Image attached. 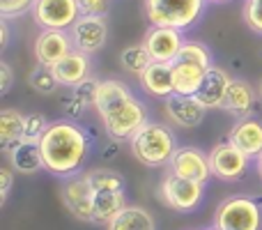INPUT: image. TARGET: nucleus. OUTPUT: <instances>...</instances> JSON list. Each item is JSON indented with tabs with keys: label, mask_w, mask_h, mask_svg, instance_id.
I'll return each mask as SVG.
<instances>
[{
	"label": "nucleus",
	"mask_w": 262,
	"mask_h": 230,
	"mask_svg": "<svg viewBox=\"0 0 262 230\" xmlns=\"http://www.w3.org/2000/svg\"><path fill=\"white\" fill-rule=\"evenodd\" d=\"M39 148L46 173L67 180L83 171L92 152V136L76 120H55L39 138Z\"/></svg>",
	"instance_id": "obj_1"
},
{
	"label": "nucleus",
	"mask_w": 262,
	"mask_h": 230,
	"mask_svg": "<svg viewBox=\"0 0 262 230\" xmlns=\"http://www.w3.org/2000/svg\"><path fill=\"white\" fill-rule=\"evenodd\" d=\"M95 111L104 122L108 138L115 140V143L131 140L136 131L147 122L145 104L140 99H136L134 92L122 81H115V78L101 81Z\"/></svg>",
	"instance_id": "obj_2"
},
{
	"label": "nucleus",
	"mask_w": 262,
	"mask_h": 230,
	"mask_svg": "<svg viewBox=\"0 0 262 230\" xmlns=\"http://www.w3.org/2000/svg\"><path fill=\"white\" fill-rule=\"evenodd\" d=\"M129 145H131V154L147 168L168 166L177 150L175 134L166 124L152 120H147L136 131L134 138L129 140Z\"/></svg>",
	"instance_id": "obj_3"
},
{
	"label": "nucleus",
	"mask_w": 262,
	"mask_h": 230,
	"mask_svg": "<svg viewBox=\"0 0 262 230\" xmlns=\"http://www.w3.org/2000/svg\"><path fill=\"white\" fill-rule=\"evenodd\" d=\"M207 0H145V16L149 26L191 30L205 14Z\"/></svg>",
	"instance_id": "obj_4"
},
{
	"label": "nucleus",
	"mask_w": 262,
	"mask_h": 230,
	"mask_svg": "<svg viewBox=\"0 0 262 230\" xmlns=\"http://www.w3.org/2000/svg\"><path fill=\"white\" fill-rule=\"evenodd\" d=\"M219 230H262V207L251 196H230L221 200L214 214Z\"/></svg>",
	"instance_id": "obj_5"
},
{
	"label": "nucleus",
	"mask_w": 262,
	"mask_h": 230,
	"mask_svg": "<svg viewBox=\"0 0 262 230\" xmlns=\"http://www.w3.org/2000/svg\"><path fill=\"white\" fill-rule=\"evenodd\" d=\"M203 194H205V184L186 180V177L177 175L172 171H168L161 177V184H159V198H161V203L182 214L198 210V205L203 203Z\"/></svg>",
	"instance_id": "obj_6"
},
{
	"label": "nucleus",
	"mask_w": 262,
	"mask_h": 230,
	"mask_svg": "<svg viewBox=\"0 0 262 230\" xmlns=\"http://www.w3.org/2000/svg\"><path fill=\"white\" fill-rule=\"evenodd\" d=\"M62 203L67 212L74 219L85 223H95V189H92L90 175L85 173H76V175L67 177L62 184Z\"/></svg>",
	"instance_id": "obj_7"
},
{
	"label": "nucleus",
	"mask_w": 262,
	"mask_h": 230,
	"mask_svg": "<svg viewBox=\"0 0 262 230\" xmlns=\"http://www.w3.org/2000/svg\"><path fill=\"white\" fill-rule=\"evenodd\" d=\"M30 14L41 30H69L83 12L78 0H35Z\"/></svg>",
	"instance_id": "obj_8"
},
{
	"label": "nucleus",
	"mask_w": 262,
	"mask_h": 230,
	"mask_svg": "<svg viewBox=\"0 0 262 230\" xmlns=\"http://www.w3.org/2000/svg\"><path fill=\"white\" fill-rule=\"evenodd\" d=\"M209 163H212L214 177L223 182H237L249 173L251 157H246L239 148L226 140V143H216L209 150Z\"/></svg>",
	"instance_id": "obj_9"
},
{
	"label": "nucleus",
	"mask_w": 262,
	"mask_h": 230,
	"mask_svg": "<svg viewBox=\"0 0 262 230\" xmlns=\"http://www.w3.org/2000/svg\"><path fill=\"white\" fill-rule=\"evenodd\" d=\"M74 49L81 51L85 55H95L108 41V23L106 16H90V14H81L76 23L69 28Z\"/></svg>",
	"instance_id": "obj_10"
},
{
	"label": "nucleus",
	"mask_w": 262,
	"mask_h": 230,
	"mask_svg": "<svg viewBox=\"0 0 262 230\" xmlns=\"http://www.w3.org/2000/svg\"><path fill=\"white\" fill-rule=\"evenodd\" d=\"M168 171L177 173V175L186 177V180L200 182V184H207L209 177H214L212 163H209V152H203V150L193 148V145L177 148L170 163H168Z\"/></svg>",
	"instance_id": "obj_11"
},
{
	"label": "nucleus",
	"mask_w": 262,
	"mask_h": 230,
	"mask_svg": "<svg viewBox=\"0 0 262 230\" xmlns=\"http://www.w3.org/2000/svg\"><path fill=\"white\" fill-rule=\"evenodd\" d=\"M184 41L186 39L182 30L163 26H149L143 37V44L149 51L154 62H175Z\"/></svg>",
	"instance_id": "obj_12"
},
{
	"label": "nucleus",
	"mask_w": 262,
	"mask_h": 230,
	"mask_svg": "<svg viewBox=\"0 0 262 230\" xmlns=\"http://www.w3.org/2000/svg\"><path fill=\"white\" fill-rule=\"evenodd\" d=\"M163 111H166L168 120L182 129L200 127L205 120V113H207V109L195 95H177V92L163 99Z\"/></svg>",
	"instance_id": "obj_13"
},
{
	"label": "nucleus",
	"mask_w": 262,
	"mask_h": 230,
	"mask_svg": "<svg viewBox=\"0 0 262 230\" xmlns=\"http://www.w3.org/2000/svg\"><path fill=\"white\" fill-rule=\"evenodd\" d=\"M74 49V41L69 30H41L35 39V58L39 65L53 67L58 60H62Z\"/></svg>",
	"instance_id": "obj_14"
},
{
	"label": "nucleus",
	"mask_w": 262,
	"mask_h": 230,
	"mask_svg": "<svg viewBox=\"0 0 262 230\" xmlns=\"http://www.w3.org/2000/svg\"><path fill=\"white\" fill-rule=\"evenodd\" d=\"M5 154H7V159H9L12 171H16L18 175H35V173H39V171H46L39 140L21 138L18 143H14L12 148L5 150Z\"/></svg>",
	"instance_id": "obj_15"
},
{
	"label": "nucleus",
	"mask_w": 262,
	"mask_h": 230,
	"mask_svg": "<svg viewBox=\"0 0 262 230\" xmlns=\"http://www.w3.org/2000/svg\"><path fill=\"white\" fill-rule=\"evenodd\" d=\"M232 83V76L226 72L223 67L219 65H212V67L205 72V78H203V86L198 90V99L203 101V106L207 111H216V109H223V101H226V95H228V88Z\"/></svg>",
	"instance_id": "obj_16"
},
{
	"label": "nucleus",
	"mask_w": 262,
	"mask_h": 230,
	"mask_svg": "<svg viewBox=\"0 0 262 230\" xmlns=\"http://www.w3.org/2000/svg\"><path fill=\"white\" fill-rule=\"evenodd\" d=\"M255 104H258V90H253V86L244 78H232L223 101V111L235 120H244V117H253Z\"/></svg>",
	"instance_id": "obj_17"
},
{
	"label": "nucleus",
	"mask_w": 262,
	"mask_h": 230,
	"mask_svg": "<svg viewBox=\"0 0 262 230\" xmlns=\"http://www.w3.org/2000/svg\"><path fill=\"white\" fill-rule=\"evenodd\" d=\"M228 140L239 148L246 157L258 159L262 154V122L258 117H244L237 120L228 131Z\"/></svg>",
	"instance_id": "obj_18"
},
{
	"label": "nucleus",
	"mask_w": 262,
	"mask_h": 230,
	"mask_svg": "<svg viewBox=\"0 0 262 230\" xmlns=\"http://www.w3.org/2000/svg\"><path fill=\"white\" fill-rule=\"evenodd\" d=\"M51 69H53V74H55V78H58L60 86L72 88L74 90L78 83L85 81V78L90 76V55L72 49L62 60H58Z\"/></svg>",
	"instance_id": "obj_19"
},
{
	"label": "nucleus",
	"mask_w": 262,
	"mask_h": 230,
	"mask_svg": "<svg viewBox=\"0 0 262 230\" xmlns=\"http://www.w3.org/2000/svg\"><path fill=\"white\" fill-rule=\"evenodd\" d=\"M138 83L145 95L166 99L175 92L172 86V62H152L143 74L138 76Z\"/></svg>",
	"instance_id": "obj_20"
},
{
	"label": "nucleus",
	"mask_w": 262,
	"mask_h": 230,
	"mask_svg": "<svg viewBox=\"0 0 262 230\" xmlns=\"http://www.w3.org/2000/svg\"><path fill=\"white\" fill-rule=\"evenodd\" d=\"M127 205V189H95V223L108 226Z\"/></svg>",
	"instance_id": "obj_21"
},
{
	"label": "nucleus",
	"mask_w": 262,
	"mask_h": 230,
	"mask_svg": "<svg viewBox=\"0 0 262 230\" xmlns=\"http://www.w3.org/2000/svg\"><path fill=\"white\" fill-rule=\"evenodd\" d=\"M207 69L200 65L186 62V60H175L172 62V86L177 95H198L203 78Z\"/></svg>",
	"instance_id": "obj_22"
},
{
	"label": "nucleus",
	"mask_w": 262,
	"mask_h": 230,
	"mask_svg": "<svg viewBox=\"0 0 262 230\" xmlns=\"http://www.w3.org/2000/svg\"><path fill=\"white\" fill-rule=\"evenodd\" d=\"M106 228L108 230H157V221L140 205H127Z\"/></svg>",
	"instance_id": "obj_23"
},
{
	"label": "nucleus",
	"mask_w": 262,
	"mask_h": 230,
	"mask_svg": "<svg viewBox=\"0 0 262 230\" xmlns=\"http://www.w3.org/2000/svg\"><path fill=\"white\" fill-rule=\"evenodd\" d=\"M23 129H26V115H21L16 109L0 111V148L7 150L18 143L23 138Z\"/></svg>",
	"instance_id": "obj_24"
},
{
	"label": "nucleus",
	"mask_w": 262,
	"mask_h": 230,
	"mask_svg": "<svg viewBox=\"0 0 262 230\" xmlns=\"http://www.w3.org/2000/svg\"><path fill=\"white\" fill-rule=\"evenodd\" d=\"M152 55L145 49V44H136V46H127V49L120 51V67L124 72L134 74V76H140L145 69L152 65Z\"/></svg>",
	"instance_id": "obj_25"
},
{
	"label": "nucleus",
	"mask_w": 262,
	"mask_h": 230,
	"mask_svg": "<svg viewBox=\"0 0 262 230\" xmlns=\"http://www.w3.org/2000/svg\"><path fill=\"white\" fill-rule=\"evenodd\" d=\"M177 60H186V62L200 65V67H205V69H209L214 65L212 51H209V46L203 44V41H184L182 49H180Z\"/></svg>",
	"instance_id": "obj_26"
},
{
	"label": "nucleus",
	"mask_w": 262,
	"mask_h": 230,
	"mask_svg": "<svg viewBox=\"0 0 262 230\" xmlns=\"http://www.w3.org/2000/svg\"><path fill=\"white\" fill-rule=\"evenodd\" d=\"M28 86H30L32 90L41 92V95H51V92H55V88H58L60 83H58V78H55L53 69L37 62V67L28 74Z\"/></svg>",
	"instance_id": "obj_27"
},
{
	"label": "nucleus",
	"mask_w": 262,
	"mask_h": 230,
	"mask_svg": "<svg viewBox=\"0 0 262 230\" xmlns=\"http://www.w3.org/2000/svg\"><path fill=\"white\" fill-rule=\"evenodd\" d=\"M99 86L101 81L95 76H88L85 81H81L76 88H74V95L88 106V109H95L97 106V97H99Z\"/></svg>",
	"instance_id": "obj_28"
},
{
	"label": "nucleus",
	"mask_w": 262,
	"mask_h": 230,
	"mask_svg": "<svg viewBox=\"0 0 262 230\" xmlns=\"http://www.w3.org/2000/svg\"><path fill=\"white\" fill-rule=\"evenodd\" d=\"M242 16H244V23L251 30L262 35V0H244Z\"/></svg>",
	"instance_id": "obj_29"
},
{
	"label": "nucleus",
	"mask_w": 262,
	"mask_h": 230,
	"mask_svg": "<svg viewBox=\"0 0 262 230\" xmlns=\"http://www.w3.org/2000/svg\"><path fill=\"white\" fill-rule=\"evenodd\" d=\"M49 124H51V122L46 120V115H41V113H30V115H26V129H23V138H28V140H39L41 136L46 134Z\"/></svg>",
	"instance_id": "obj_30"
},
{
	"label": "nucleus",
	"mask_w": 262,
	"mask_h": 230,
	"mask_svg": "<svg viewBox=\"0 0 262 230\" xmlns=\"http://www.w3.org/2000/svg\"><path fill=\"white\" fill-rule=\"evenodd\" d=\"M32 5H35V0H0V14H3V18L23 16L32 9Z\"/></svg>",
	"instance_id": "obj_31"
},
{
	"label": "nucleus",
	"mask_w": 262,
	"mask_h": 230,
	"mask_svg": "<svg viewBox=\"0 0 262 230\" xmlns=\"http://www.w3.org/2000/svg\"><path fill=\"white\" fill-rule=\"evenodd\" d=\"M85 111H88V106L83 104V101L78 99L74 92L67 97V99H62V113H64L67 120H78V117H83Z\"/></svg>",
	"instance_id": "obj_32"
},
{
	"label": "nucleus",
	"mask_w": 262,
	"mask_h": 230,
	"mask_svg": "<svg viewBox=\"0 0 262 230\" xmlns=\"http://www.w3.org/2000/svg\"><path fill=\"white\" fill-rule=\"evenodd\" d=\"M83 14L90 16H106L111 12V0H78Z\"/></svg>",
	"instance_id": "obj_33"
},
{
	"label": "nucleus",
	"mask_w": 262,
	"mask_h": 230,
	"mask_svg": "<svg viewBox=\"0 0 262 230\" xmlns=\"http://www.w3.org/2000/svg\"><path fill=\"white\" fill-rule=\"evenodd\" d=\"M14 83V72L5 60H0V95H7Z\"/></svg>",
	"instance_id": "obj_34"
},
{
	"label": "nucleus",
	"mask_w": 262,
	"mask_h": 230,
	"mask_svg": "<svg viewBox=\"0 0 262 230\" xmlns=\"http://www.w3.org/2000/svg\"><path fill=\"white\" fill-rule=\"evenodd\" d=\"M14 184V175L9 168H0V205H5V200H7V194L9 189H12Z\"/></svg>",
	"instance_id": "obj_35"
},
{
	"label": "nucleus",
	"mask_w": 262,
	"mask_h": 230,
	"mask_svg": "<svg viewBox=\"0 0 262 230\" xmlns=\"http://www.w3.org/2000/svg\"><path fill=\"white\" fill-rule=\"evenodd\" d=\"M0 35H3V39H0V49H7V44H9V26H7V18H3V21H0Z\"/></svg>",
	"instance_id": "obj_36"
},
{
	"label": "nucleus",
	"mask_w": 262,
	"mask_h": 230,
	"mask_svg": "<svg viewBox=\"0 0 262 230\" xmlns=\"http://www.w3.org/2000/svg\"><path fill=\"white\" fill-rule=\"evenodd\" d=\"M258 175H260V180H262V154L258 157Z\"/></svg>",
	"instance_id": "obj_37"
},
{
	"label": "nucleus",
	"mask_w": 262,
	"mask_h": 230,
	"mask_svg": "<svg viewBox=\"0 0 262 230\" xmlns=\"http://www.w3.org/2000/svg\"><path fill=\"white\" fill-rule=\"evenodd\" d=\"M207 3H212V5H223V3H230V0H207Z\"/></svg>",
	"instance_id": "obj_38"
},
{
	"label": "nucleus",
	"mask_w": 262,
	"mask_h": 230,
	"mask_svg": "<svg viewBox=\"0 0 262 230\" xmlns=\"http://www.w3.org/2000/svg\"><path fill=\"white\" fill-rule=\"evenodd\" d=\"M258 99L262 101V78H260V83H258Z\"/></svg>",
	"instance_id": "obj_39"
},
{
	"label": "nucleus",
	"mask_w": 262,
	"mask_h": 230,
	"mask_svg": "<svg viewBox=\"0 0 262 230\" xmlns=\"http://www.w3.org/2000/svg\"><path fill=\"white\" fill-rule=\"evenodd\" d=\"M209 230H219V228H214V226H212V228H209Z\"/></svg>",
	"instance_id": "obj_40"
},
{
	"label": "nucleus",
	"mask_w": 262,
	"mask_h": 230,
	"mask_svg": "<svg viewBox=\"0 0 262 230\" xmlns=\"http://www.w3.org/2000/svg\"><path fill=\"white\" fill-rule=\"evenodd\" d=\"M260 58H262V49H260Z\"/></svg>",
	"instance_id": "obj_41"
}]
</instances>
